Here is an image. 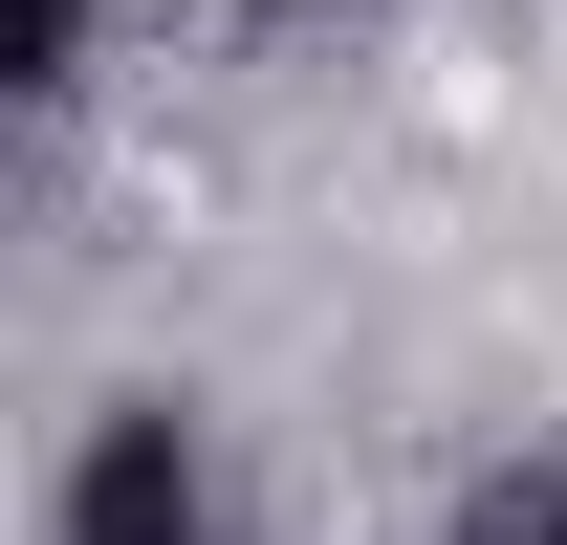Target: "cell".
<instances>
[{
	"instance_id": "cell-3",
	"label": "cell",
	"mask_w": 567,
	"mask_h": 545,
	"mask_svg": "<svg viewBox=\"0 0 567 545\" xmlns=\"http://www.w3.org/2000/svg\"><path fill=\"white\" fill-rule=\"evenodd\" d=\"M240 22H328V0H240Z\"/></svg>"
},
{
	"instance_id": "cell-1",
	"label": "cell",
	"mask_w": 567,
	"mask_h": 545,
	"mask_svg": "<svg viewBox=\"0 0 567 545\" xmlns=\"http://www.w3.org/2000/svg\"><path fill=\"white\" fill-rule=\"evenodd\" d=\"M66 545H218V436H197L175 393L87 414V459H66Z\"/></svg>"
},
{
	"instance_id": "cell-2",
	"label": "cell",
	"mask_w": 567,
	"mask_h": 545,
	"mask_svg": "<svg viewBox=\"0 0 567 545\" xmlns=\"http://www.w3.org/2000/svg\"><path fill=\"white\" fill-rule=\"evenodd\" d=\"M458 545H567V459H502L481 502H458Z\"/></svg>"
}]
</instances>
